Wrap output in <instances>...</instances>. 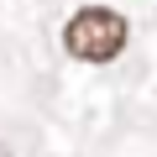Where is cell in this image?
<instances>
[{"mask_svg":"<svg viewBox=\"0 0 157 157\" xmlns=\"http://www.w3.org/2000/svg\"><path fill=\"white\" fill-rule=\"evenodd\" d=\"M126 16L110 11V6H84V11H73L68 26H63V47L78 58V63H110L121 58L126 47Z\"/></svg>","mask_w":157,"mask_h":157,"instance_id":"cell-1","label":"cell"}]
</instances>
